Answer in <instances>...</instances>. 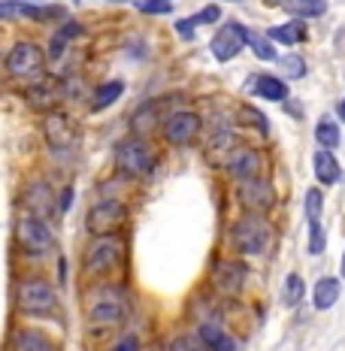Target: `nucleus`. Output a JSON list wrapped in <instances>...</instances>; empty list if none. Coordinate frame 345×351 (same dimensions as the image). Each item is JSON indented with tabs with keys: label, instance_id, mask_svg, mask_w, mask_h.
I'll list each match as a JSON object with an SVG mask.
<instances>
[{
	"label": "nucleus",
	"instance_id": "26",
	"mask_svg": "<svg viewBox=\"0 0 345 351\" xmlns=\"http://www.w3.org/2000/svg\"><path fill=\"white\" fill-rule=\"evenodd\" d=\"M121 94H124V82H121V79H109V82H104L97 91H94V109L100 112V109L112 106Z\"/></svg>",
	"mask_w": 345,
	"mask_h": 351
},
{
	"label": "nucleus",
	"instance_id": "34",
	"mask_svg": "<svg viewBox=\"0 0 345 351\" xmlns=\"http://www.w3.org/2000/svg\"><path fill=\"white\" fill-rule=\"evenodd\" d=\"M176 0H139V12H149V16H164V12L173 10Z\"/></svg>",
	"mask_w": 345,
	"mask_h": 351
},
{
	"label": "nucleus",
	"instance_id": "4",
	"mask_svg": "<svg viewBox=\"0 0 345 351\" xmlns=\"http://www.w3.org/2000/svg\"><path fill=\"white\" fill-rule=\"evenodd\" d=\"M130 209L119 197H104L85 215V228L91 237H119V230L128 224Z\"/></svg>",
	"mask_w": 345,
	"mask_h": 351
},
{
	"label": "nucleus",
	"instance_id": "39",
	"mask_svg": "<svg viewBox=\"0 0 345 351\" xmlns=\"http://www.w3.org/2000/svg\"><path fill=\"white\" fill-rule=\"evenodd\" d=\"M21 16V6L19 3H0V19H12Z\"/></svg>",
	"mask_w": 345,
	"mask_h": 351
},
{
	"label": "nucleus",
	"instance_id": "18",
	"mask_svg": "<svg viewBox=\"0 0 345 351\" xmlns=\"http://www.w3.org/2000/svg\"><path fill=\"white\" fill-rule=\"evenodd\" d=\"M340 297H342V285H340V279H336V276H324V279L315 282V288H312V306H315L318 312L333 309Z\"/></svg>",
	"mask_w": 345,
	"mask_h": 351
},
{
	"label": "nucleus",
	"instance_id": "17",
	"mask_svg": "<svg viewBox=\"0 0 345 351\" xmlns=\"http://www.w3.org/2000/svg\"><path fill=\"white\" fill-rule=\"evenodd\" d=\"M197 336L203 339V346L209 351H237V339H233L230 333H227V327H222L218 321H203L200 327H197Z\"/></svg>",
	"mask_w": 345,
	"mask_h": 351
},
{
	"label": "nucleus",
	"instance_id": "38",
	"mask_svg": "<svg viewBox=\"0 0 345 351\" xmlns=\"http://www.w3.org/2000/svg\"><path fill=\"white\" fill-rule=\"evenodd\" d=\"M112 351H139V339L136 336H124L112 346Z\"/></svg>",
	"mask_w": 345,
	"mask_h": 351
},
{
	"label": "nucleus",
	"instance_id": "33",
	"mask_svg": "<svg viewBox=\"0 0 345 351\" xmlns=\"http://www.w3.org/2000/svg\"><path fill=\"white\" fill-rule=\"evenodd\" d=\"M285 297H288V303H300L303 300V279H300V273H291L285 279Z\"/></svg>",
	"mask_w": 345,
	"mask_h": 351
},
{
	"label": "nucleus",
	"instance_id": "3",
	"mask_svg": "<svg viewBox=\"0 0 345 351\" xmlns=\"http://www.w3.org/2000/svg\"><path fill=\"white\" fill-rule=\"evenodd\" d=\"M124 263V239L119 237H94V243L82 254V273L88 279L106 276Z\"/></svg>",
	"mask_w": 345,
	"mask_h": 351
},
{
	"label": "nucleus",
	"instance_id": "37",
	"mask_svg": "<svg viewBox=\"0 0 345 351\" xmlns=\"http://www.w3.org/2000/svg\"><path fill=\"white\" fill-rule=\"evenodd\" d=\"M194 19H182V21H176V31H179V36L182 40H191L194 36Z\"/></svg>",
	"mask_w": 345,
	"mask_h": 351
},
{
	"label": "nucleus",
	"instance_id": "35",
	"mask_svg": "<svg viewBox=\"0 0 345 351\" xmlns=\"http://www.w3.org/2000/svg\"><path fill=\"white\" fill-rule=\"evenodd\" d=\"M25 97L31 100L34 106H46V104H52L55 94H49V85H43V88H31V91L25 94Z\"/></svg>",
	"mask_w": 345,
	"mask_h": 351
},
{
	"label": "nucleus",
	"instance_id": "21",
	"mask_svg": "<svg viewBox=\"0 0 345 351\" xmlns=\"http://www.w3.org/2000/svg\"><path fill=\"white\" fill-rule=\"evenodd\" d=\"M155 128H158V104L155 100H152V104H139L136 112L130 115V130H134V136H143Z\"/></svg>",
	"mask_w": 345,
	"mask_h": 351
},
{
	"label": "nucleus",
	"instance_id": "29",
	"mask_svg": "<svg viewBox=\"0 0 345 351\" xmlns=\"http://www.w3.org/2000/svg\"><path fill=\"white\" fill-rule=\"evenodd\" d=\"M167 351H209V348L203 346V339L197 333H182V336H176V339H170Z\"/></svg>",
	"mask_w": 345,
	"mask_h": 351
},
{
	"label": "nucleus",
	"instance_id": "11",
	"mask_svg": "<svg viewBox=\"0 0 345 351\" xmlns=\"http://www.w3.org/2000/svg\"><path fill=\"white\" fill-rule=\"evenodd\" d=\"M242 46H246V27H242L239 21H227V25H222L209 43L215 61H222V64L233 61V58L242 52Z\"/></svg>",
	"mask_w": 345,
	"mask_h": 351
},
{
	"label": "nucleus",
	"instance_id": "14",
	"mask_svg": "<svg viewBox=\"0 0 345 351\" xmlns=\"http://www.w3.org/2000/svg\"><path fill=\"white\" fill-rule=\"evenodd\" d=\"M25 206H27V215H36L43 218V221H49V218H55L58 212V203H55V191L49 182H31V188H27L25 194Z\"/></svg>",
	"mask_w": 345,
	"mask_h": 351
},
{
	"label": "nucleus",
	"instance_id": "23",
	"mask_svg": "<svg viewBox=\"0 0 345 351\" xmlns=\"http://www.w3.org/2000/svg\"><path fill=\"white\" fill-rule=\"evenodd\" d=\"M246 46L252 49V55H254V58H261V61H278V52H276L273 40H270L267 34L246 27Z\"/></svg>",
	"mask_w": 345,
	"mask_h": 351
},
{
	"label": "nucleus",
	"instance_id": "15",
	"mask_svg": "<svg viewBox=\"0 0 345 351\" xmlns=\"http://www.w3.org/2000/svg\"><path fill=\"white\" fill-rule=\"evenodd\" d=\"M46 140H49L52 149L67 152V149L76 145V128L70 124L67 115L55 112V115H49V119H46Z\"/></svg>",
	"mask_w": 345,
	"mask_h": 351
},
{
	"label": "nucleus",
	"instance_id": "7",
	"mask_svg": "<svg viewBox=\"0 0 345 351\" xmlns=\"http://www.w3.org/2000/svg\"><path fill=\"white\" fill-rule=\"evenodd\" d=\"M16 243L25 254L43 258V254H49L55 248V233L49 228V221H43L36 215H25L16 224Z\"/></svg>",
	"mask_w": 345,
	"mask_h": 351
},
{
	"label": "nucleus",
	"instance_id": "24",
	"mask_svg": "<svg viewBox=\"0 0 345 351\" xmlns=\"http://www.w3.org/2000/svg\"><path fill=\"white\" fill-rule=\"evenodd\" d=\"M294 19H321L327 12V0H282Z\"/></svg>",
	"mask_w": 345,
	"mask_h": 351
},
{
	"label": "nucleus",
	"instance_id": "9",
	"mask_svg": "<svg viewBox=\"0 0 345 351\" xmlns=\"http://www.w3.org/2000/svg\"><path fill=\"white\" fill-rule=\"evenodd\" d=\"M43 67H46V55H43V49L36 43L21 40L6 55V73L12 79H34L43 73Z\"/></svg>",
	"mask_w": 345,
	"mask_h": 351
},
{
	"label": "nucleus",
	"instance_id": "16",
	"mask_svg": "<svg viewBox=\"0 0 345 351\" xmlns=\"http://www.w3.org/2000/svg\"><path fill=\"white\" fill-rule=\"evenodd\" d=\"M10 351H55V342L36 327H19L10 336Z\"/></svg>",
	"mask_w": 345,
	"mask_h": 351
},
{
	"label": "nucleus",
	"instance_id": "31",
	"mask_svg": "<svg viewBox=\"0 0 345 351\" xmlns=\"http://www.w3.org/2000/svg\"><path fill=\"white\" fill-rule=\"evenodd\" d=\"M239 119L242 124H254V130H261V134H270V121H267V115L261 112V109H254V106H242L239 109Z\"/></svg>",
	"mask_w": 345,
	"mask_h": 351
},
{
	"label": "nucleus",
	"instance_id": "12",
	"mask_svg": "<svg viewBox=\"0 0 345 351\" xmlns=\"http://www.w3.org/2000/svg\"><path fill=\"white\" fill-rule=\"evenodd\" d=\"M203 119L191 109H182V112H173L170 119L164 121V140L170 145H188L194 143V136L200 134Z\"/></svg>",
	"mask_w": 345,
	"mask_h": 351
},
{
	"label": "nucleus",
	"instance_id": "27",
	"mask_svg": "<svg viewBox=\"0 0 345 351\" xmlns=\"http://www.w3.org/2000/svg\"><path fill=\"white\" fill-rule=\"evenodd\" d=\"M315 140L321 143V149H330V152H333L336 145H340V140H342V134H340V128H336V121L321 119L318 128H315Z\"/></svg>",
	"mask_w": 345,
	"mask_h": 351
},
{
	"label": "nucleus",
	"instance_id": "5",
	"mask_svg": "<svg viewBox=\"0 0 345 351\" xmlns=\"http://www.w3.org/2000/svg\"><path fill=\"white\" fill-rule=\"evenodd\" d=\"M155 145L143 136H130V140L119 143L115 149V167L119 173H124L128 179H145L155 170Z\"/></svg>",
	"mask_w": 345,
	"mask_h": 351
},
{
	"label": "nucleus",
	"instance_id": "20",
	"mask_svg": "<svg viewBox=\"0 0 345 351\" xmlns=\"http://www.w3.org/2000/svg\"><path fill=\"white\" fill-rule=\"evenodd\" d=\"M252 91L258 94V97L270 100V104H278V100H288V85H285L278 76H254Z\"/></svg>",
	"mask_w": 345,
	"mask_h": 351
},
{
	"label": "nucleus",
	"instance_id": "40",
	"mask_svg": "<svg viewBox=\"0 0 345 351\" xmlns=\"http://www.w3.org/2000/svg\"><path fill=\"white\" fill-rule=\"evenodd\" d=\"M336 115H340V119L345 121V97L340 100V104H336Z\"/></svg>",
	"mask_w": 345,
	"mask_h": 351
},
{
	"label": "nucleus",
	"instance_id": "42",
	"mask_svg": "<svg viewBox=\"0 0 345 351\" xmlns=\"http://www.w3.org/2000/svg\"><path fill=\"white\" fill-rule=\"evenodd\" d=\"M222 3H239V0H222Z\"/></svg>",
	"mask_w": 345,
	"mask_h": 351
},
{
	"label": "nucleus",
	"instance_id": "8",
	"mask_svg": "<svg viewBox=\"0 0 345 351\" xmlns=\"http://www.w3.org/2000/svg\"><path fill=\"white\" fill-rule=\"evenodd\" d=\"M237 203L252 215H267L270 209L276 206V188L267 176H258V179H248L237 185Z\"/></svg>",
	"mask_w": 345,
	"mask_h": 351
},
{
	"label": "nucleus",
	"instance_id": "41",
	"mask_svg": "<svg viewBox=\"0 0 345 351\" xmlns=\"http://www.w3.org/2000/svg\"><path fill=\"white\" fill-rule=\"evenodd\" d=\"M340 273H342V279H345V248H342V261H340Z\"/></svg>",
	"mask_w": 345,
	"mask_h": 351
},
{
	"label": "nucleus",
	"instance_id": "2",
	"mask_svg": "<svg viewBox=\"0 0 345 351\" xmlns=\"http://www.w3.org/2000/svg\"><path fill=\"white\" fill-rule=\"evenodd\" d=\"M230 245L237 248L239 254H246V258L263 254L270 245H273V224H270L263 215L246 212L239 221L230 224Z\"/></svg>",
	"mask_w": 345,
	"mask_h": 351
},
{
	"label": "nucleus",
	"instance_id": "25",
	"mask_svg": "<svg viewBox=\"0 0 345 351\" xmlns=\"http://www.w3.org/2000/svg\"><path fill=\"white\" fill-rule=\"evenodd\" d=\"M76 36H82V25H76V21H67L64 27H58L55 36H52V46H49V55L61 58L64 49H67V43H73Z\"/></svg>",
	"mask_w": 345,
	"mask_h": 351
},
{
	"label": "nucleus",
	"instance_id": "22",
	"mask_svg": "<svg viewBox=\"0 0 345 351\" xmlns=\"http://www.w3.org/2000/svg\"><path fill=\"white\" fill-rule=\"evenodd\" d=\"M267 36L273 43H282V46H297V43H303L306 40V27L300 25V21H285V25H276V27H270Z\"/></svg>",
	"mask_w": 345,
	"mask_h": 351
},
{
	"label": "nucleus",
	"instance_id": "6",
	"mask_svg": "<svg viewBox=\"0 0 345 351\" xmlns=\"http://www.w3.org/2000/svg\"><path fill=\"white\" fill-rule=\"evenodd\" d=\"M128 315V300L121 288H104L88 303V324L91 327H119Z\"/></svg>",
	"mask_w": 345,
	"mask_h": 351
},
{
	"label": "nucleus",
	"instance_id": "30",
	"mask_svg": "<svg viewBox=\"0 0 345 351\" xmlns=\"http://www.w3.org/2000/svg\"><path fill=\"white\" fill-rule=\"evenodd\" d=\"M278 67H282V73L285 76H291V79L306 76V64H303V58L300 55H278Z\"/></svg>",
	"mask_w": 345,
	"mask_h": 351
},
{
	"label": "nucleus",
	"instance_id": "36",
	"mask_svg": "<svg viewBox=\"0 0 345 351\" xmlns=\"http://www.w3.org/2000/svg\"><path fill=\"white\" fill-rule=\"evenodd\" d=\"M191 19H194V25H212V21L222 19V6H206L203 12H197V16H191Z\"/></svg>",
	"mask_w": 345,
	"mask_h": 351
},
{
	"label": "nucleus",
	"instance_id": "19",
	"mask_svg": "<svg viewBox=\"0 0 345 351\" xmlns=\"http://www.w3.org/2000/svg\"><path fill=\"white\" fill-rule=\"evenodd\" d=\"M312 167H315V176H318L321 185H336L342 176V167L340 160H336V155L330 149H318L312 155Z\"/></svg>",
	"mask_w": 345,
	"mask_h": 351
},
{
	"label": "nucleus",
	"instance_id": "1",
	"mask_svg": "<svg viewBox=\"0 0 345 351\" xmlns=\"http://www.w3.org/2000/svg\"><path fill=\"white\" fill-rule=\"evenodd\" d=\"M16 306L21 315L27 318H49V315H58L61 309V300H58V291L49 285L46 279H21L19 288H16Z\"/></svg>",
	"mask_w": 345,
	"mask_h": 351
},
{
	"label": "nucleus",
	"instance_id": "10",
	"mask_svg": "<svg viewBox=\"0 0 345 351\" xmlns=\"http://www.w3.org/2000/svg\"><path fill=\"white\" fill-rule=\"evenodd\" d=\"M246 263L233 261V258H222L212 267V288L224 297H237L242 288H246Z\"/></svg>",
	"mask_w": 345,
	"mask_h": 351
},
{
	"label": "nucleus",
	"instance_id": "32",
	"mask_svg": "<svg viewBox=\"0 0 345 351\" xmlns=\"http://www.w3.org/2000/svg\"><path fill=\"white\" fill-rule=\"evenodd\" d=\"M324 245H327V237H324L321 221H309V254H321Z\"/></svg>",
	"mask_w": 345,
	"mask_h": 351
},
{
	"label": "nucleus",
	"instance_id": "13",
	"mask_svg": "<svg viewBox=\"0 0 345 351\" xmlns=\"http://www.w3.org/2000/svg\"><path fill=\"white\" fill-rule=\"evenodd\" d=\"M263 155L258 149H248V145H237V149L227 155V173L233 176V179L239 182H248V179H258V176H263Z\"/></svg>",
	"mask_w": 345,
	"mask_h": 351
},
{
	"label": "nucleus",
	"instance_id": "28",
	"mask_svg": "<svg viewBox=\"0 0 345 351\" xmlns=\"http://www.w3.org/2000/svg\"><path fill=\"white\" fill-rule=\"evenodd\" d=\"M303 212H306V221H321V215H324V194H321L318 188H309V191H306Z\"/></svg>",
	"mask_w": 345,
	"mask_h": 351
}]
</instances>
